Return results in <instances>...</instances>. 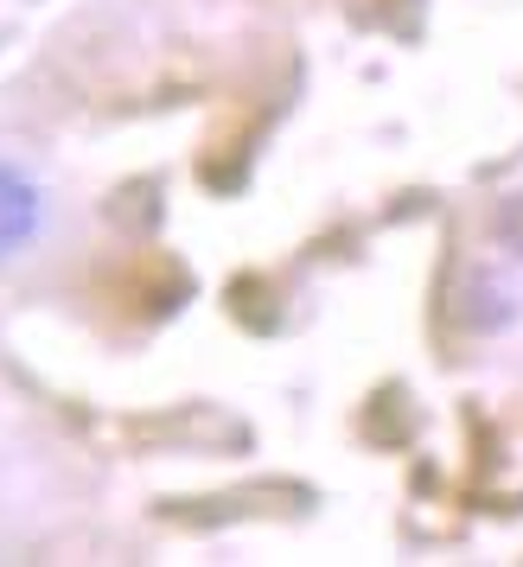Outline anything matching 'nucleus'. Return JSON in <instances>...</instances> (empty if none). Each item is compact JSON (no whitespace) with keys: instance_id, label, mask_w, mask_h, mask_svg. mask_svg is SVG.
<instances>
[{"instance_id":"nucleus-1","label":"nucleus","mask_w":523,"mask_h":567,"mask_svg":"<svg viewBox=\"0 0 523 567\" xmlns=\"http://www.w3.org/2000/svg\"><path fill=\"white\" fill-rule=\"evenodd\" d=\"M45 224V198H39V185L27 173H13V166H0V261L20 256L32 236Z\"/></svg>"},{"instance_id":"nucleus-2","label":"nucleus","mask_w":523,"mask_h":567,"mask_svg":"<svg viewBox=\"0 0 523 567\" xmlns=\"http://www.w3.org/2000/svg\"><path fill=\"white\" fill-rule=\"evenodd\" d=\"M492 230L504 236V249H517V256H523V192H517V198H504V205H498Z\"/></svg>"}]
</instances>
